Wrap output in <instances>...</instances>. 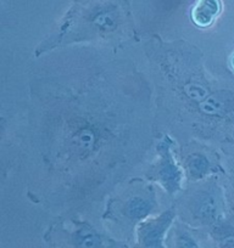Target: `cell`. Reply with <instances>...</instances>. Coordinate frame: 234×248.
<instances>
[{"label": "cell", "instance_id": "obj_11", "mask_svg": "<svg viewBox=\"0 0 234 248\" xmlns=\"http://www.w3.org/2000/svg\"><path fill=\"white\" fill-rule=\"evenodd\" d=\"M223 13V0H193L188 17L195 28L210 30Z\"/></svg>", "mask_w": 234, "mask_h": 248}, {"label": "cell", "instance_id": "obj_14", "mask_svg": "<svg viewBox=\"0 0 234 248\" xmlns=\"http://www.w3.org/2000/svg\"><path fill=\"white\" fill-rule=\"evenodd\" d=\"M228 68L232 75H234V51L231 52V55L228 56Z\"/></svg>", "mask_w": 234, "mask_h": 248}, {"label": "cell", "instance_id": "obj_12", "mask_svg": "<svg viewBox=\"0 0 234 248\" xmlns=\"http://www.w3.org/2000/svg\"><path fill=\"white\" fill-rule=\"evenodd\" d=\"M215 248H234V212L229 211L207 230Z\"/></svg>", "mask_w": 234, "mask_h": 248}, {"label": "cell", "instance_id": "obj_7", "mask_svg": "<svg viewBox=\"0 0 234 248\" xmlns=\"http://www.w3.org/2000/svg\"><path fill=\"white\" fill-rule=\"evenodd\" d=\"M143 178L160 186L169 197H176L187 185L180 159V144L172 134L160 132L155 138L152 156L143 169Z\"/></svg>", "mask_w": 234, "mask_h": 248}, {"label": "cell", "instance_id": "obj_1", "mask_svg": "<svg viewBox=\"0 0 234 248\" xmlns=\"http://www.w3.org/2000/svg\"><path fill=\"white\" fill-rule=\"evenodd\" d=\"M39 60L21 139L26 194L56 217L82 214L147 164L156 138L154 85L132 59L105 47Z\"/></svg>", "mask_w": 234, "mask_h": 248}, {"label": "cell", "instance_id": "obj_8", "mask_svg": "<svg viewBox=\"0 0 234 248\" xmlns=\"http://www.w3.org/2000/svg\"><path fill=\"white\" fill-rule=\"evenodd\" d=\"M180 159L187 184L200 183L212 176H226L221 152L214 145L190 140L180 146Z\"/></svg>", "mask_w": 234, "mask_h": 248}, {"label": "cell", "instance_id": "obj_10", "mask_svg": "<svg viewBox=\"0 0 234 248\" xmlns=\"http://www.w3.org/2000/svg\"><path fill=\"white\" fill-rule=\"evenodd\" d=\"M167 248H215L206 230L176 220L167 235Z\"/></svg>", "mask_w": 234, "mask_h": 248}, {"label": "cell", "instance_id": "obj_4", "mask_svg": "<svg viewBox=\"0 0 234 248\" xmlns=\"http://www.w3.org/2000/svg\"><path fill=\"white\" fill-rule=\"evenodd\" d=\"M160 212L156 185L133 176L106 197L101 221L111 235L131 245L137 226Z\"/></svg>", "mask_w": 234, "mask_h": 248}, {"label": "cell", "instance_id": "obj_2", "mask_svg": "<svg viewBox=\"0 0 234 248\" xmlns=\"http://www.w3.org/2000/svg\"><path fill=\"white\" fill-rule=\"evenodd\" d=\"M151 73L156 129L183 145L199 140L223 152L234 150V89L212 77L198 45L152 34L143 46Z\"/></svg>", "mask_w": 234, "mask_h": 248}, {"label": "cell", "instance_id": "obj_13", "mask_svg": "<svg viewBox=\"0 0 234 248\" xmlns=\"http://www.w3.org/2000/svg\"><path fill=\"white\" fill-rule=\"evenodd\" d=\"M223 185H224V189H226L229 211L234 212V173L232 174L227 173L226 184H223Z\"/></svg>", "mask_w": 234, "mask_h": 248}, {"label": "cell", "instance_id": "obj_5", "mask_svg": "<svg viewBox=\"0 0 234 248\" xmlns=\"http://www.w3.org/2000/svg\"><path fill=\"white\" fill-rule=\"evenodd\" d=\"M172 206L178 220L206 231L229 212L226 189L219 176L187 184L184 190L174 197Z\"/></svg>", "mask_w": 234, "mask_h": 248}, {"label": "cell", "instance_id": "obj_6", "mask_svg": "<svg viewBox=\"0 0 234 248\" xmlns=\"http://www.w3.org/2000/svg\"><path fill=\"white\" fill-rule=\"evenodd\" d=\"M43 240L51 248H131L130 243L99 229L82 214L57 217L45 229Z\"/></svg>", "mask_w": 234, "mask_h": 248}, {"label": "cell", "instance_id": "obj_9", "mask_svg": "<svg viewBox=\"0 0 234 248\" xmlns=\"http://www.w3.org/2000/svg\"><path fill=\"white\" fill-rule=\"evenodd\" d=\"M176 220L177 213L172 204L160 213L149 217L135 229L131 248H167V235Z\"/></svg>", "mask_w": 234, "mask_h": 248}, {"label": "cell", "instance_id": "obj_3", "mask_svg": "<svg viewBox=\"0 0 234 248\" xmlns=\"http://www.w3.org/2000/svg\"><path fill=\"white\" fill-rule=\"evenodd\" d=\"M139 42L130 0H72L56 26L35 45L34 57L82 45L118 51Z\"/></svg>", "mask_w": 234, "mask_h": 248}]
</instances>
